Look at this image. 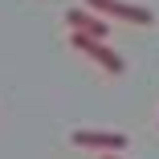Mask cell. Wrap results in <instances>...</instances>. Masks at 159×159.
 I'll use <instances>...</instances> for the list:
<instances>
[{"label":"cell","instance_id":"7a4b0ae2","mask_svg":"<svg viewBox=\"0 0 159 159\" xmlns=\"http://www.w3.org/2000/svg\"><path fill=\"white\" fill-rule=\"evenodd\" d=\"M70 45L78 49V53H86L90 61H98V66L106 70V74H122L126 70V61H122V53L118 49H110L102 37H86V33H70Z\"/></svg>","mask_w":159,"mask_h":159},{"label":"cell","instance_id":"277c9868","mask_svg":"<svg viewBox=\"0 0 159 159\" xmlns=\"http://www.w3.org/2000/svg\"><path fill=\"white\" fill-rule=\"evenodd\" d=\"M66 25H70V33H86V37H110V25L106 16H98L94 8H66Z\"/></svg>","mask_w":159,"mask_h":159},{"label":"cell","instance_id":"3957f363","mask_svg":"<svg viewBox=\"0 0 159 159\" xmlns=\"http://www.w3.org/2000/svg\"><path fill=\"white\" fill-rule=\"evenodd\" d=\"M86 8H94L98 16L126 20V25H155V12L147 4H131V0H86Z\"/></svg>","mask_w":159,"mask_h":159},{"label":"cell","instance_id":"5b68a950","mask_svg":"<svg viewBox=\"0 0 159 159\" xmlns=\"http://www.w3.org/2000/svg\"><path fill=\"white\" fill-rule=\"evenodd\" d=\"M102 159H122V151H98Z\"/></svg>","mask_w":159,"mask_h":159},{"label":"cell","instance_id":"6da1fadb","mask_svg":"<svg viewBox=\"0 0 159 159\" xmlns=\"http://www.w3.org/2000/svg\"><path fill=\"white\" fill-rule=\"evenodd\" d=\"M70 143L82 147V151H126L131 147V139L122 131H102V126H74Z\"/></svg>","mask_w":159,"mask_h":159}]
</instances>
